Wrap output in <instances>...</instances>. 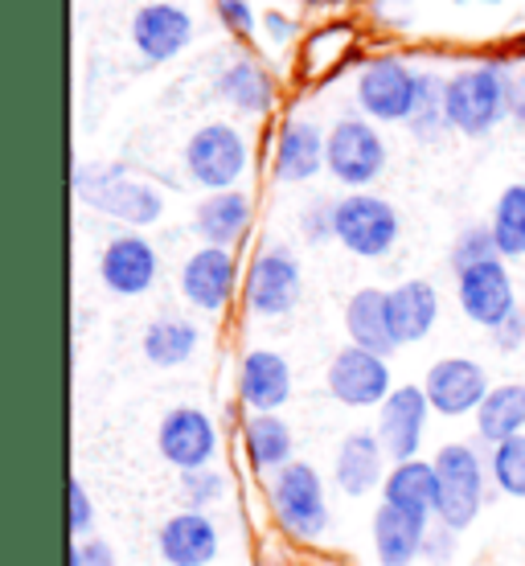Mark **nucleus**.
Returning <instances> with one entry per match:
<instances>
[{"instance_id": "nucleus-27", "label": "nucleus", "mask_w": 525, "mask_h": 566, "mask_svg": "<svg viewBox=\"0 0 525 566\" xmlns=\"http://www.w3.org/2000/svg\"><path fill=\"white\" fill-rule=\"evenodd\" d=\"M242 452L259 476H275L296 460V431L284 415H246L242 419Z\"/></svg>"}, {"instance_id": "nucleus-19", "label": "nucleus", "mask_w": 525, "mask_h": 566, "mask_svg": "<svg viewBox=\"0 0 525 566\" xmlns=\"http://www.w3.org/2000/svg\"><path fill=\"white\" fill-rule=\"evenodd\" d=\"M390 455H386L378 431H349V436L337 443V455H333V484L342 496H369L374 489L382 493L386 472H390Z\"/></svg>"}, {"instance_id": "nucleus-22", "label": "nucleus", "mask_w": 525, "mask_h": 566, "mask_svg": "<svg viewBox=\"0 0 525 566\" xmlns=\"http://www.w3.org/2000/svg\"><path fill=\"white\" fill-rule=\"evenodd\" d=\"M325 148L328 136L313 119H287L275 140V160L271 172L280 185H304L313 181L316 172H325Z\"/></svg>"}, {"instance_id": "nucleus-41", "label": "nucleus", "mask_w": 525, "mask_h": 566, "mask_svg": "<svg viewBox=\"0 0 525 566\" xmlns=\"http://www.w3.org/2000/svg\"><path fill=\"white\" fill-rule=\"evenodd\" d=\"M455 542H460V534L455 530H448V525L431 522V530H427V542H423V558L431 566H448L455 554Z\"/></svg>"}, {"instance_id": "nucleus-16", "label": "nucleus", "mask_w": 525, "mask_h": 566, "mask_svg": "<svg viewBox=\"0 0 525 566\" xmlns=\"http://www.w3.org/2000/svg\"><path fill=\"white\" fill-rule=\"evenodd\" d=\"M160 259L157 247L144 239V234H115L99 255V280L112 296H144L153 283H157Z\"/></svg>"}, {"instance_id": "nucleus-5", "label": "nucleus", "mask_w": 525, "mask_h": 566, "mask_svg": "<svg viewBox=\"0 0 525 566\" xmlns=\"http://www.w3.org/2000/svg\"><path fill=\"white\" fill-rule=\"evenodd\" d=\"M246 165H251V144L234 124L213 119L185 140V172H189V181L210 189V193L234 189Z\"/></svg>"}, {"instance_id": "nucleus-4", "label": "nucleus", "mask_w": 525, "mask_h": 566, "mask_svg": "<svg viewBox=\"0 0 525 566\" xmlns=\"http://www.w3.org/2000/svg\"><path fill=\"white\" fill-rule=\"evenodd\" d=\"M435 476H440V505H435V522L464 534L484 510V476H489V460L481 455L476 443L452 439L440 452L431 455Z\"/></svg>"}, {"instance_id": "nucleus-43", "label": "nucleus", "mask_w": 525, "mask_h": 566, "mask_svg": "<svg viewBox=\"0 0 525 566\" xmlns=\"http://www.w3.org/2000/svg\"><path fill=\"white\" fill-rule=\"evenodd\" d=\"M296 29H300L296 21H292L287 13H280V9H267V13H263V33H267L275 45L292 42V38H296Z\"/></svg>"}, {"instance_id": "nucleus-7", "label": "nucleus", "mask_w": 525, "mask_h": 566, "mask_svg": "<svg viewBox=\"0 0 525 566\" xmlns=\"http://www.w3.org/2000/svg\"><path fill=\"white\" fill-rule=\"evenodd\" d=\"M300 296H304V271H300V259L287 251L284 242H271L263 247L251 268H246V280H242V300H246V312L251 316H263V321H280L296 308Z\"/></svg>"}, {"instance_id": "nucleus-40", "label": "nucleus", "mask_w": 525, "mask_h": 566, "mask_svg": "<svg viewBox=\"0 0 525 566\" xmlns=\"http://www.w3.org/2000/svg\"><path fill=\"white\" fill-rule=\"evenodd\" d=\"M71 566H119L115 558V546L107 538H78L71 542Z\"/></svg>"}, {"instance_id": "nucleus-23", "label": "nucleus", "mask_w": 525, "mask_h": 566, "mask_svg": "<svg viewBox=\"0 0 525 566\" xmlns=\"http://www.w3.org/2000/svg\"><path fill=\"white\" fill-rule=\"evenodd\" d=\"M431 522L414 517V513H402L395 505H382L374 510V522H369V538H374V554H378V566H414L423 558V542Z\"/></svg>"}, {"instance_id": "nucleus-26", "label": "nucleus", "mask_w": 525, "mask_h": 566, "mask_svg": "<svg viewBox=\"0 0 525 566\" xmlns=\"http://www.w3.org/2000/svg\"><path fill=\"white\" fill-rule=\"evenodd\" d=\"M382 505H395L402 513H414L423 522H435V505H440V476L435 464L414 455L402 464H390L382 484Z\"/></svg>"}, {"instance_id": "nucleus-6", "label": "nucleus", "mask_w": 525, "mask_h": 566, "mask_svg": "<svg viewBox=\"0 0 525 566\" xmlns=\"http://www.w3.org/2000/svg\"><path fill=\"white\" fill-rule=\"evenodd\" d=\"M325 169L328 177L345 189L361 193L366 185H374L386 169V140L382 132L374 128V119L366 115H345L328 128V148H325Z\"/></svg>"}, {"instance_id": "nucleus-10", "label": "nucleus", "mask_w": 525, "mask_h": 566, "mask_svg": "<svg viewBox=\"0 0 525 566\" xmlns=\"http://www.w3.org/2000/svg\"><path fill=\"white\" fill-rule=\"evenodd\" d=\"M325 386L328 395L337 398L342 407H349V411H378L390 398V390H395V378H390V361L382 354L345 345L328 361Z\"/></svg>"}, {"instance_id": "nucleus-17", "label": "nucleus", "mask_w": 525, "mask_h": 566, "mask_svg": "<svg viewBox=\"0 0 525 566\" xmlns=\"http://www.w3.org/2000/svg\"><path fill=\"white\" fill-rule=\"evenodd\" d=\"M222 551L218 522L201 510H181L157 530V554L165 566H213Z\"/></svg>"}, {"instance_id": "nucleus-21", "label": "nucleus", "mask_w": 525, "mask_h": 566, "mask_svg": "<svg viewBox=\"0 0 525 566\" xmlns=\"http://www.w3.org/2000/svg\"><path fill=\"white\" fill-rule=\"evenodd\" d=\"M386 321L395 345H419L440 321V292L431 280H402L386 292Z\"/></svg>"}, {"instance_id": "nucleus-11", "label": "nucleus", "mask_w": 525, "mask_h": 566, "mask_svg": "<svg viewBox=\"0 0 525 566\" xmlns=\"http://www.w3.org/2000/svg\"><path fill=\"white\" fill-rule=\"evenodd\" d=\"M218 448H222V436H218V423L210 419V411H201V407L165 411L157 427V452L169 468H177V472L210 468L218 460Z\"/></svg>"}, {"instance_id": "nucleus-37", "label": "nucleus", "mask_w": 525, "mask_h": 566, "mask_svg": "<svg viewBox=\"0 0 525 566\" xmlns=\"http://www.w3.org/2000/svg\"><path fill=\"white\" fill-rule=\"evenodd\" d=\"M91 525H95L91 489L83 484V476H71V481H66V534H71L74 542L91 538Z\"/></svg>"}, {"instance_id": "nucleus-20", "label": "nucleus", "mask_w": 525, "mask_h": 566, "mask_svg": "<svg viewBox=\"0 0 525 566\" xmlns=\"http://www.w3.org/2000/svg\"><path fill=\"white\" fill-rule=\"evenodd\" d=\"M189 42H193V17L185 13L181 4L157 0V4H144L140 13L132 17V45L153 66L172 62Z\"/></svg>"}, {"instance_id": "nucleus-13", "label": "nucleus", "mask_w": 525, "mask_h": 566, "mask_svg": "<svg viewBox=\"0 0 525 566\" xmlns=\"http://www.w3.org/2000/svg\"><path fill=\"white\" fill-rule=\"evenodd\" d=\"M431 402H427V390L414 382H402L390 390L382 407H378V439H382L390 464H402V460H414L419 448H423L427 436V419H431Z\"/></svg>"}, {"instance_id": "nucleus-8", "label": "nucleus", "mask_w": 525, "mask_h": 566, "mask_svg": "<svg viewBox=\"0 0 525 566\" xmlns=\"http://www.w3.org/2000/svg\"><path fill=\"white\" fill-rule=\"evenodd\" d=\"M402 234V218L378 193H345L337 201V242L357 259H382L395 251Z\"/></svg>"}, {"instance_id": "nucleus-30", "label": "nucleus", "mask_w": 525, "mask_h": 566, "mask_svg": "<svg viewBox=\"0 0 525 566\" xmlns=\"http://www.w3.org/2000/svg\"><path fill=\"white\" fill-rule=\"evenodd\" d=\"M517 436H525V382H501L476 411V439L484 448H497Z\"/></svg>"}, {"instance_id": "nucleus-29", "label": "nucleus", "mask_w": 525, "mask_h": 566, "mask_svg": "<svg viewBox=\"0 0 525 566\" xmlns=\"http://www.w3.org/2000/svg\"><path fill=\"white\" fill-rule=\"evenodd\" d=\"M198 345H201V328L193 325V321H185V316H172V312L153 316L140 337V349H144V357H148V366H157V369L185 366L189 357L198 354Z\"/></svg>"}, {"instance_id": "nucleus-42", "label": "nucleus", "mask_w": 525, "mask_h": 566, "mask_svg": "<svg viewBox=\"0 0 525 566\" xmlns=\"http://www.w3.org/2000/svg\"><path fill=\"white\" fill-rule=\"evenodd\" d=\"M489 337H493V349H501V354H517V349H525V308L505 316Z\"/></svg>"}, {"instance_id": "nucleus-9", "label": "nucleus", "mask_w": 525, "mask_h": 566, "mask_svg": "<svg viewBox=\"0 0 525 566\" xmlns=\"http://www.w3.org/2000/svg\"><path fill=\"white\" fill-rule=\"evenodd\" d=\"M414 83H419V71H411L402 57H369L357 74L354 99L374 124H407L414 112Z\"/></svg>"}, {"instance_id": "nucleus-33", "label": "nucleus", "mask_w": 525, "mask_h": 566, "mask_svg": "<svg viewBox=\"0 0 525 566\" xmlns=\"http://www.w3.org/2000/svg\"><path fill=\"white\" fill-rule=\"evenodd\" d=\"M349 42H354V25H345V21L313 29V33H308V42H304V54H300L304 74H321V71H328L333 62H342V54L349 50Z\"/></svg>"}, {"instance_id": "nucleus-31", "label": "nucleus", "mask_w": 525, "mask_h": 566, "mask_svg": "<svg viewBox=\"0 0 525 566\" xmlns=\"http://www.w3.org/2000/svg\"><path fill=\"white\" fill-rule=\"evenodd\" d=\"M493 239H497L501 259L525 255V185H505L497 206H493Z\"/></svg>"}, {"instance_id": "nucleus-18", "label": "nucleus", "mask_w": 525, "mask_h": 566, "mask_svg": "<svg viewBox=\"0 0 525 566\" xmlns=\"http://www.w3.org/2000/svg\"><path fill=\"white\" fill-rule=\"evenodd\" d=\"M292 361L275 349H251L239 366V398L246 415H280L292 402Z\"/></svg>"}, {"instance_id": "nucleus-1", "label": "nucleus", "mask_w": 525, "mask_h": 566, "mask_svg": "<svg viewBox=\"0 0 525 566\" xmlns=\"http://www.w3.org/2000/svg\"><path fill=\"white\" fill-rule=\"evenodd\" d=\"M267 505L275 525L292 542H321L333 530L325 476L304 460H292L275 476H267Z\"/></svg>"}, {"instance_id": "nucleus-2", "label": "nucleus", "mask_w": 525, "mask_h": 566, "mask_svg": "<svg viewBox=\"0 0 525 566\" xmlns=\"http://www.w3.org/2000/svg\"><path fill=\"white\" fill-rule=\"evenodd\" d=\"M510 86L513 74L501 62H481L469 71H455L443 91V115L448 128L460 136H489L510 115Z\"/></svg>"}, {"instance_id": "nucleus-38", "label": "nucleus", "mask_w": 525, "mask_h": 566, "mask_svg": "<svg viewBox=\"0 0 525 566\" xmlns=\"http://www.w3.org/2000/svg\"><path fill=\"white\" fill-rule=\"evenodd\" d=\"M300 230H304L308 242L337 239V201H328V198L308 201V206L300 210Z\"/></svg>"}, {"instance_id": "nucleus-35", "label": "nucleus", "mask_w": 525, "mask_h": 566, "mask_svg": "<svg viewBox=\"0 0 525 566\" xmlns=\"http://www.w3.org/2000/svg\"><path fill=\"white\" fill-rule=\"evenodd\" d=\"M489 259H501V251H497V239H493V227H481V222L460 230L452 239V251H448V263H452L455 275H464L469 268L489 263Z\"/></svg>"}, {"instance_id": "nucleus-25", "label": "nucleus", "mask_w": 525, "mask_h": 566, "mask_svg": "<svg viewBox=\"0 0 525 566\" xmlns=\"http://www.w3.org/2000/svg\"><path fill=\"white\" fill-rule=\"evenodd\" d=\"M213 95L242 115H267L275 107V78L255 57H230L213 78Z\"/></svg>"}, {"instance_id": "nucleus-45", "label": "nucleus", "mask_w": 525, "mask_h": 566, "mask_svg": "<svg viewBox=\"0 0 525 566\" xmlns=\"http://www.w3.org/2000/svg\"><path fill=\"white\" fill-rule=\"evenodd\" d=\"M308 4H325V0H308Z\"/></svg>"}, {"instance_id": "nucleus-39", "label": "nucleus", "mask_w": 525, "mask_h": 566, "mask_svg": "<svg viewBox=\"0 0 525 566\" xmlns=\"http://www.w3.org/2000/svg\"><path fill=\"white\" fill-rule=\"evenodd\" d=\"M213 13H218L222 29H230L234 38H251L255 33V9H251V0H213Z\"/></svg>"}, {"instance_id": "nucleus-44", "label": "nucleus", "mask_w": 525, "mask_h": 566, "mask_svg": "<svg viewBox=\"0 0 525 566\" xmlns=\"http://www.w3.org/2000/svg\"><path fill=\"white\" fill-rule=\"evenodd\" d=\"M510 119L517 128H525V71L513 74V86H510Z\"/></svg>"}, {"instance_id": "nucleus-28", "label": "nucleus", "mask_w": 525, "mask_h": 566, "mask_svg": "<svg viewBox=\"0 0 525 566\" xmlns=\"http://www.w3.org/2000/svg\"><path fill=\"white\" fill-rule=\"evenodd\" d=\"M345 333H349V345H357V349H369V354L382 357L395 354L398 345L390 337L382 287H361V292L349 296V304H345Z\"/></svg>"}, {"instance_id": "nucleus-12", "label": "nucleus", "mask_w": 525, "mask_h": 566, "mask_svg": "<svg viewBox=\"0 0 525 566\" xmlns=\"http://www.w3.org/2000/svg\"><path fill=\"white\" fill-rule=\"evenodd\" d=\"M423 390L431 411L443 415V419H464V415L476 419L493 382H489V369L481 361H472V357H440L435 366L427 369Z\"/></svg>"}, {"instance_id": "nucleus-24", "label": "nucleus", "mask_w": 525, "mask_h": 566, "mask_svg": "<svg viewBox=\"0 0 525 566\" xmlns=\"http://www.w3.org/2000/svg\"><path fill=\"white\" fill-rule=\"evenodd\" d=\"M251 218H255V206H251L246 193H239V189L210 193V198L198 201V213H193V234L201 239V247H222V251H234V247L246 239Z\"/></svg>"}, {"instance_id": "nucleus-15", "label": "nucleus", "mask_w": 525, "mask_h": 566, "mask_svg": "<svg viewBox=\"0 0 525 566\" xmlns=\"http://www.w3.org/2000/svg\"><path fill=\"white\" fill-rule=\"evenodd\" d=\"M239 287V259L222 247H198L181 263V296L189 308L198 312H222L234 300Z\"/></svg>"}, {"instance_id": "nucleus-14", "label": "nucleus", "mask_w": 525, "mask_h": 566, "mask_svg": "<svg viewBox=\"0 0 525 566\" xmlns=\"http://www.w3.org/2000/svg\"><path fill=\"white\" fill-rule=\"evenodd\" d=\"M455 300H460V312L472 325L493 333L505 316L517 312V292H513L505 259H489V263H476L464 275H455Z\"/></svg>"}, {"instance_id": "nucleus-34", "label": "nucleus", "mask_w": 525, "mask_h": 566, "mask_svg": "<svg viewBox=\"0 0 525 566\" xmlns=\"http://www.w3.org/2000/svg\"><path fill=\"white\" fill-rule=\"evenodd\" d=\"M489 472H493V484L501 493L525 501V436L489 448Z\"/></svg>"}, {"instance_id": "nucleus-36", "label": "nucleus", "mask_w": 525, "mask_h": 566, "mask_svg": "<svg viewBox=\"0 0 525 566\" xmlns=\"http://www.w3.org/2000/svg\"><path fill=\"white\" fill-rule=\"evenodd\" d=\"M181 501L185 510L210 513L218 501H227V472L222 468H198V472H181Z\"/></svg>"}, {"instance_id": "nucleus-32", "label": "nucleus", "mask_w": 525, "mask_h": 566, "mask_svg": "<svg viewBox=\"0 0 525 566\" xmlns=\"http://www.w3.org/2000/svg\"><path fill=\"white\" fill-rule=\"evenodd\" d=\"M443 83L435 71H419V83H414V112L407 119L414 140H440L443 128H448V115H443Z\"/></svg>"}, {"instance_id": "nucleus-3", "label": "nucleus", "mask_w": 525, "mask_h": 566, "mask_svg": "<svg viewBox=\"0 0 525 566\" xmlns=\"http://www.w3.org/2000/svg\"><path fill=\"white\" fill-rule=\"evenodd\" d=\"M74 193L83 206L107 213L124 227H157L165 213V198L157 185L140 181L119 165H78L74 169Z\"/></svg>"}]
</instances>
